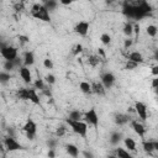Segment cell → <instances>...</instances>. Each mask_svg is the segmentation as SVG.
I'll return each instance as SVG.
<instances>
[{
  "label": "cell",
  "mask_w": 158,
  "mask_h": 158,
  "mask_svg": "<svg viewBox=\"0 0 158 158\" xmlns=\"http://www.w3.org/2000/svg\"><path fill=\"white\" fill-rule=\"evenodd\" d=\"M100 62H101V58H100L98 54H91V56H89V58H88V63H89L91 67L99 65Z\"/></svg>",
  "instance_id": "26"
},
{
  "label": "cell",
  "mask_w": 158,
  "mask_h": 158,
  "mask_svg": "<svg viewBox=\"0 0 158 158\" xmlns=\"http://www.w3.org/2000/svg\"><path fill=\"white\" fill-rule=\"evenodd\" d=\"M79 89H80V91H81L83 94H86V95L93 94V93H91V84H90L89 81H85V80L80 81V83H79Z\"/></svg>",
  "instance_id": "22"
},
{
  "label": "cell",
  "mask_w": 158,
  "mask_h": 158,
  "mask_svg": "<svg viewBox=\"0 0 158 158\" xmlns=\"http://www.w3.org/2000/svg\"><path fill=\"white\" fill-rule=\"evenodd\" d=\"M100 81L105 86V89L107 90V89H111L114 86V84L116 81V77L111 72H105V73H102L100 75Z\"/></svg>",
  "instance_id": "8"
},
{
  "label": "cell",
  "mask_w": 158,
  "mask_h": 158,
  "mask_svg": "<svg viewBox=\"0 0 158 158\" xmlns=\"http://www.w3.org/2000/svg\"><path fill=\"white\" fill-rule=\"evenodd\" d=\"M4 146L6 148V151L9 152H15V151H20L22 149V144L14 137V136H6L4 138Z\"/></svg>",
  "instance_id": "7"
},
{
  "label": "cell",
  "mask_w": 158,
  "mask_h": 158,
  "mask_svg": "<svg viewBox=\"0 0 158 158\" xmlns=\"http://www.w3.org/2000/svg\"><path fill=\"white\" fill-rule=\"evenodd\" d=\"M122 141H123L125 148H126L128 152H136V149H137V143H136V141H135L132 137H126V138H123Z\"/></svg>",
  "instance_id": "18"
},
{
  "label": "cell",
  "mask_w": 158,
  "mask_h": 158,
  "mask_svg": "<svg viewBox=\"0 0 158 158\" xmlns=\"http://www.w3.org/2000/svg\"><path fill=\"white\" fill-rule=\"evenodd\" d=\"M84 156H85V157H93V154H91L90 152H84Z\"/></svg>",
  "instance_id": "49"
},
{
  "label": "cell",
  "mask_w": 158,
  "mask_h": 158,
  "mask_svg": "<svg viewBox=\"0 0 158 158\" xmlns=\"http://www.w3.org/2000/svg\"><path fill=\"white\" fill-rule=\"evenodd\" d=\"M137 65H138L137 63H135V62L127 59V62H126V64H125V69H126V70H133L135 68H137Z\"/></svg>",
  "instance_id": "37"
},
{
  "label": "cell",
  "mask_w": 158,
  "mask_h": 158,
  "mask_svg": "<svg viewBox=\"0 0 158 158\" xmlns=\"http://www.w3.org/2000/svg\"><path fill=\"white\" fill-rule=\"evenodd\" d=\"M133 32H135L136 35L139 33V25H138V23H135V25H133Z\"/></svg>",
  "instance_id": "48"
},
{
  "label": "cell",
  "mask_w": 158,
  "mask_h": 158,
  "mask_svg": "<svg viewBox=\"0 0 158 158\" xmlns=\"http://www.w3.org/2000/svg\"><path fill=\"white\" fill-rule=\"evenodd\" d=\"M56 80H57L56 77H54L53 74H51V73L47 74V75L44 77V81H46L48 85H53V84H56Z\"/></svg>",
  "instance_id": "35"
},
{
  "label": "cell",
  "mask_w": 158,
  "mask_h": 158,
  "mask_svg": "<svg viewBox=\"0 0 158 158\" xmlns=\"http://www.w3.org/2000/svg\"><path fill=\"white\" fill-rule=\"evenodd\" d=\"M57 143H58L57 139H54V138H49V139L47 141V147H48V148H56V147H57Z\"/></svg>",
  "instance_id": "41"
},
{
  "label": "cell",
  "mask_w": 158,
  "mask_h": 158,
  "mask_svg": "<svg viewBox=\"0 0 158 158\" xmlns=\"http://www.w3.org/2000/svg\"><path fill=\"white\" fill-rule=\"evenodd\" d=\"M114 122H115L117 126H123V125H126L127 122H130V116L126 115V114L117 112V114H115V116H114Z\"/></svg>",
  "instance_id": "15"
},
{
  "label": "cell",
  "mask_w": 158,
  "mask_h": 158,
  "mask_svg": "<svg viewBox=\"0 0 158 158\" xmlns=\"http://www.w3.org/2000/svg\"><path fill=\"white\" fill-rule=\"evenodd\" d=\"M42 1H43V0H42Z\"/></svg>",
  "instance_id": "51"
},
{
  "label": "cell",
  "mask_w": 158,
  "mask_h": 158,
  "mask_svg": "<svg viewBox=\"0 0 158 158\" xmlns=\"http://www.w3.org/2000/svg\"><path fill=\"white\" fill-rule=\"evenodd\" d=\"M89 28H90V22L85 21V20H81L74 26V32L79 36H81V37H85L89 33Z\"/></svg>",
  "instance_id": "9"
},
{
  "label": "cell",
  "mask_w": 158,
  "mask_h": 158,
  "mask_svg": "<svg viewBox=\"0 0 158 158\" xmlns=\"http://www.w3.org/2000/svg\"><path fill=\"white\" fill-rule=\"evenodd\" d=\"M58 1H59V4H62L64 6H68V5H72V4H74L79 0H58Z\"/></svg>",
  "instance_id": "42"
},
{
  "label": "cell",
  "mask_w": 158,
  "mask_h": 158,
  "mask_svg": "<svg viewBox=\"0 0 158 158\" xmlns=\"http://www.w3.org/2000/svg\"><path fill=\"white\" fill-rule=\"evenodd\" d=\"M0 56L5 60H14L16 57H19V52L16 47L4 44L2 47H0Z\"/></svg>",
  "instance_id": "4"
},
{
  "label": "cell",
  "mask_w": 158,
  "mask_h": 158,
  "mask_svg": "<svg viewBox=\"0 0 158 158\" xmlns=\"http://www.w3.org/2000/svg\"><path fill=\"white\" fill-rule=\"evenodd\" d=\"M28 101H31L35 105H41V99L40 95L37 94V89L28 88Z\"/></svg>",
  "instance_id": "16"
},
{
  "label": "cell",
  "mask_w": 158,
  "mask_h": 158,
  "mask_svg": "<svg viewBox=\"0 0 158 158\" xmlns=\"http://www.w3.org/2000/svg\"><path fill=\"white\" fill-rule=\"evenodd\" d=\"M100 42L102 44H110L111 43V36L109 33H101L100 35Z\"/></svg>",
  "instance_id": "33"
},
{
  "label": "cell",
  "mask_w": 158,
  "mask_h": 158,
  "mask_svg": "<svg viewBox=\"0 0 158 158\" xmlns=\"http://www.w3.org/2000/svg\"><path fill=\"white\" fill-rule=\"evenodd\" d=\"M91 84V93L99 95V96H105L106 95V89L101 84V81H93Z\"/></svg>",
  "instance_id": "13"
},
{
  "label": "cell",
  "mask_w": 158,
  "mask_h": 158,
  "mask_svg": "<svg viewBox=\"0 0 158 158\" xmlns=\"http://www.w3.org/2000/svg\"><path fill=\"white\" fill-rule=\"evenodd\" d=\"M32 17H35L36 20H40V21H43V22H51V12L44 7L43 4H40V2H36L31 6V10H30Z\"/></svg>",
  "instance_id": "2"
},
{
  "label": "cell",
  "mask_w": 158,
  "mask_h": 158,
  "mask_svg": "<svg viewBox=\"0 0 158 158\" xmlns=\"http://www.w3.org/2000/svg\"><path fill=\"white\" fill-rule=\"evenodd\" d=\"M65 122L75 135L80 136L83 138L86 137V135H88V123L84 120H70V118L67 117Z\"/></svg>",
  "instance_id": "3"
},
{
  "label": "cell",
  "mask_w": 158,
  "mask_h": 158,
  "mask_svg": "<svg viewBox=\"0 0 158 158\" xmlns=\"http://www.w3.org/2000/svg\"><path fill=\"white\" fill-rule=\"evenodd\" d=\"M48 157H54L56 156V152H54V148H48V153H47Z\"/></svg>",
  "instance_id": "46"
},
{
  "label": "cell",
  "mask_w": 158,
  "mask_h": 158,
  "mask_svg": "<svg viewBox=\"0 0 158 158\" xmlns=\"http://www.w3.org/2000/svg\"><path fill=\"white\" fill-rule=\"evenodd\" d=\"M65 132H67L65 126H59V127L56 130V136H57V137H63V136L65 135Z\"/></svg>",
  "instance_id": "38"
},
{
  "label": "cell",
  "mask_w": 158,
  "mask_h": 158,
  "mask_svg": "<svg viewBox=\"0 0 158 158\" xmlns=\"http://www.w3.org/2000/svg\"><path fill=\"white\" fill-rule=\"evenodd\" d=\"M17 98L20 100H28V88H20L17 90Z\"/></svg>",
  "instance_id": "27"
},
{
  "label": "cell",
  "mask_w": 158,
  "mask_h": 158,
  "mask_svg": "<svg viewBox=\"0 0 158 158\" xmlns=\"http://www.w3.org/2000/svg\"><path fill=\"white\" fill-rule=\"evenodd\" d=\"M22 63L26 67H31L35 64V53L32 51H26L22 56Z\"/></svg>",
  "instance_id": "14"
},
{
  "label": "cell",
  "mask_w": 158,
  "mask_h": 158,
  "mask_svg": "<svg viewBox=\"0 0 158 158\" xmlns=\"http://www.w3.org/2000/svg\"><path fill=\"white\" fill-rule=\"evenodd\" d=\"M22 131L26 133V137L28 139H35V136L37 132V123L32 118H27V121L22 126Z\"/></svg>",
  "instance_id": "6"
},
{
  "label": "cell",
  "mask_w": 158,
  "mask_h": 158,
  "mask_svg": "<svg viewBox=\"0 0 158 158\" xmlns=\"http://www.w3.org/2000/svg\"><path fill=\"white\" fill-rule=\"evenodd\" d=\"M65 152L70 156V157H78L79 156V148L73 144V143H68L65 144Z\"/></svg>",
  "instance_id": "21"
},
{
  "label": "cell",
  "mask_w": 158,
  "mask_h": 158,
  "mask_svg": "<svg viewBox=\"0 0 158 158\" xmlns=\"http://www.w3.org/2000/svg\"><path fill=\"white\" fill-rule=\"evenodd\" d=\"M122 138H123V136H122L121 132L114 131V132H111V135H110V143H111L112 146H118L120 142L122 141Z\"/></svg>",
  "instance_id": "19"
},
{
  "label": "cell",
  "mask_w": 158,
  "mask_h": 158,
  "mask_svg": "<svg viewBox=\"0 0 158 158\" xmlns=\"http://www.w3.org/2000/svg\"><path fill=\"white\" fill-rule=\"evenodd\" d=\"M132 44H133V40H132L131 37H127V38L125 40V42H123V48H125V49H128V48H131Z\"/></svg>",
  "instance_id": "40"
},
{
  "label": "cell",
  "mask_w": 158,
  "mask_h": 158,
  "mask_svg": "<svg viewBox=\"0 0 158 158\" xmlns=\"http://www.w3.org/2000/svg\"><path fill=\"white\" fill-rule=\"evenodd\" d=\"M43 67H44L46 69H53L54 63H53L52 59H49V58H44V59H43Z\"/></svg>",
  "instance_id": "36"
},
{
  "label": "cell",
  "mask_w": 158,
  "mask_h": 158,
  "mask_svg": "<svg viewBox=\"0 0 158 158\" xmlns=\"http://www.w3.org/2000/svg\"><path fill=\"white\" fill-rule=\"evenodd\" d=\"M142 148L146 153L148 154H152L156 149H154V141H151V139H147V141H143L142 142Z\"/></svg>",
  "instance_id": "20"
},
{
  "label": "cell",
  "mask_w": 158,
  "mask_h": 158,
  "mask_svg": "<svg viewBox=\"0 0 158 158\" xmlns=\"http://www.w3.org/2000/svg\"><path fill=\"white\" fill-rule=\"evenodd\" d=\"M58 4H59L58 0H43V5H44V7L49 12L53 11V10H56V7L58 6Z\"/></svg>",
  "instance_id": "24"
},
{
  "label": "cell",
  "mask_w": 158,
  "mask_h": 158,
  "mask_svg": "<svg viewBox=\"0 0 158 158\" xmlns=\"http://www.w3.org/2000/svg\"><path fill=\"white\" fill-rule=\"evenodd\" d=\"M106 1V4H112V2H115V0H105Z\"/></svg>",
  "instance_id": "50"
},
{
  "label": "cell",
  "mask_w": 158,
  "mask_h": 158,
  "mask_svg": "<svg viewBox=\"0 0 158 158\" xmlns=\"http://www.w3.org/2000/svg\"><path fill=\"white\" fill-rule=\"evenodd\" d=\"M152 74L154 77H158V65H153L152 67Z\"/></svg>",
  "instance_id": "45"
},
{
  "label": "cell",
  "mask_w": 158,
  "mask_h": 158,
  "mask_svg": "<svg viewBox=\"0 0 158 158\" xmlns=\"http://www.w3.org/2000/svg\"><path fill=\"white\" fill-rule=\"evenodd\" d=\"M123 35L126 37H131L133 35V25L131 22H126L123 25Z\"/></svg>",
  "instance_id": "29"
},
{
  "label": "cell",
  "mask_w": 158,
  "mask_h": 158,
  "mask_svg": "<svg viewBox=\"0 0 158 158\" xmlns=\"http://www.w3.org/2000/svg\"><path fill=\"white\" fill-rule=\"evenodd\" d=\"M131 127H132V130L138 135V137L144 138L146 132H147V128L144 127V125H143L142 122H139L138 120H132V121H131Z\"/></svg>",
  "instance_id": "12"
},
{
  "label": "cell",
  "mask_w": 158,
  "mask_h": 158,
  "mask_svg": "<svg viewBox=\"0 0 158 158\" xmlns=\"http://www.w3.org/2000/svg\"><path fill=\"white\" fill-rule=\"evenodd\" d=\"M33 88L35 89H40V90H43L46 88V81L44 79H36L33 81Z\"/></svg>",
  "instance_id": "32"
},
{
  "label": "cell",
  "mask_w": 158,
  "mask_h": 158,
  "mask_svg": "<svg viewBox=\"0 0 158 158\" xmlns=\"http://www.w3.org/2000/svg\"><path fill=\"white\" fill-rule=\"evenodd\" d=\"M15 10H16L17 12H19V11H22V10H23V5H22V4H16V5H15Z\"/></svg>",
  "instance_id": "47"
},
{
  "label": "cell",
  "mask_w": 158,
  "mask_h": 158,
  "mask_svg": "<svg viewBox=\"0 0 158 158\" xmlns=\"http://www.w3.org/2000/svg\"><path fill=\"white\" fill-rule=\"evenodd\" d=\"M17 40H19V42H20L21 44H27V43L30 42V38H28V36H26V35H19V36H17Z\"/></svg>",
  "instance_id": "39"
},
{
  "label": "cell",
  "mask_w": 158,
  "mask_h": 158,
  "mask_svg": "<svg viewBox=\"0 0 158 158\" xmlns=\"http://www.w3.org/2000/svg\"><path fill=\"white\" fill-rule=\"evenodd\" d=\"M68 118H70V120H81L83 118V112L80 110H70L69 115H68Z\"/></svg>",
  "instance_id": "28"
},
{
  "label": "cell",
  "mask_w": 158,
  "mask_h": 158,
  "mask_svg": "<svg viewBox=\"0 0 158 158\" xmlns=\"http://www.w3.org/2000/svg\"><path fill=\"white\" fill-rule=\"evenodd\" d=\"M146 32L149 37H156L157 36V32H158V28L156 25H148L147 28H146Z\"/></svg>",
  "instance_id": "30"
},
{
  "label": "cell",
  "mask_w": 158,
  "mask_h": 158,
  "mask_svg": "<svg viewBox=\"0 0 158 158\" xmlns=\"http://www.w3.org/2000/svg\"><path fill=\"white\" fill-rule=\"evenodd\" d=\"M83 51H84L83 44H81V43H77V44H75V46L72 48V54L77 57V56H79V54H80Z\"/></svg>",
  "instance_id": "31"
},
{
  "label": "cell",
  "mask_w": 158,
  "mask_h": 158,
  "mask_svg": "<svg viewBox=\"0 0 158 158\" xmlns=\"http://www.w3.org/2000/svg\"><path fill=\"white\" fill-rule=\"evenodd\" d=\"M152 88L153 89H157L158 88V77H154L152 79Z\"/></svg>",
  "instance_id": "44"
},
{
  "label": "cell",
  "mask_w": 158,
  "mask_h": 158,
  "mask_svg": "<svg viewBox=\"0 0 158 158\" xmlns=\"http://www.w3.org/2000/svg\"><path fill=\"white\" fill-rule=\"evenodd\" d=\"M115 154H116V157H118V158H131V157H132L131 153H130L126 148H121V147L115 148Z\"/></svg>",
  "instance_id": "23"
},
{
  "label": "cell",
  "mask_w": 158,
  "mask_h": 158,
  "mask_svg": "<svg viewBox=\"0 0 158 158\" xmlns=\"http://www.w3.org/2000/svg\"><path fill=\"white\" fill-rule=\"evenodd\" d=\"M133 109H135V112L137 114V116H138L142 121H146V120H147L148 114H147V106H146L144 102H142V101H136Z\"/></svg>",
  "instance_id": "10"
},
{
  "label": "cell",
  "mask_w": 158,
  "mask_h": 158,
  "mask_svg": "<svg viewBox=\"0 0 158 158\" xmlns=\"http://www.w3.org/2000/svg\"><path fill=\"white\" fill-rule=\"evenodd\" d=\"M127 59H130V60H132V62H135V63H137V64H142V63L144 62L143 56H142L138 51L130 52V53L127 54Z\"/></svg>",
  "instance_id": "17"
},
{
  "label": "cell",
  "mask_w": 158,
  "mask_h": 158,
  "mask_svg": "<svg viewBox=\"0 0 158 158\" xmlns=\"http://www.w3.org/2000/svg\"><path fill=\"white\" fill-rule=\"evenodd\" d=\"M153 9L147 0H135L133 2L126 0L122 4V14L127 19L139 21L151 16Z\"/></svg>",
  "instance_id": "1"
},
{
  "label": "cell",
  "mask_w": 158,
  "mask_h": 158,
  "mask_svg": "<svg viewBox=\"0 0 158 158\" xmlns=\"http://www.w3.org/2000/svg\"><path fill=\"white\" fill-rule=\"evenodd\" d=\"M16 67H15V64H14V62L12 60H5L4 62V69L6 70V72H11V70H14Z\"/></svg>",
  "instance_id": "34"
},
{
  "label": "cell",
  "mask_w": 158,
  "mask_h": 158,
  "mask_svg": "<svg viewBox=\"0 0 158 158\" xmlns=\"http://www.w3.org/2000/svg\"><path fill=\"white\" fill-rule=\"evenodd\" d=\"M11 79V74L6 70H0V84H7Z\"/></svg>",
  "instance_id": "25"
},
{
  "label": "cell",
  "mask_w": 158,
  "mask_h": 158,
  "mask_svg": "<svg viewBox=\"0 0 158 158\" xmlns=\"http://www.w3.org/2000/svg\"><path fill=\"white\" fill-rule=\"evenodd\" d=\"M19 74H20V77L23 80L25 84H31L32 83V73H31L30 67H26V65L22 64L19 68Z\"/></svg>",
  "instance_id": "11"
},
{
  "label": "cell",
  "mask_w": 158,
  "mask_h": 158,
  "mask_svg": "<svg viewBox=\"0 0 158 158\" xmlns=\"http://www.w3.org/2000/svg\"><path fill=\"white\" fill-rule=\"evenodd\" d=\"M98 56L100 57V58H106V52H105V49L104 48H98Z\"/></svg>",
  "instance_id": "43"
},
{
  "label": "cell",
  "mask_w": 158,
  "mask_h": 158,
  "mask_svg": "<svg viewBox=\"0 0 158 158\" xmlns=\"http://www.w3.org/2000/svg\"><path fill=\"white\" fill-rule=\"evenodd\" d=\"M83 120L88 125H91L94 127H98L99 126V115H98L95 107H90L88 111H85L83 114Z\"/></svg>",
  "instance_id": "5"
}]
</instances>
